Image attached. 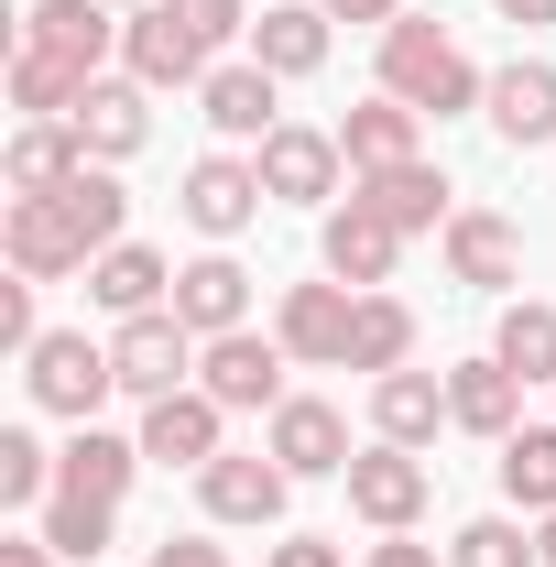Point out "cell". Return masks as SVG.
Segmentation results:
<instances>
[{
    "instance_id": "cell-44",
    "label": "cell",
    "mask_w": 556,
    "mask_h": 567,
    "mask_svg": "<svg viewBox=\"0 0 556 567\" xmlns=\"http://www.w3.org/2000/svg\"><path fill=\"white\" fill-rule=\"evenodd\" d=\"M535 557H546V567H556V513H535Z\"/></svg>"
},
{
    "instance_id": "cell-15",
    "label": "cell",
    "mask_w": 556,
    "mask_h": 567,
    "mask_svg": "<svg viewBox=\"0 0 556 567\" xmlns=\"http://www.w3.org/2000/svg\"><path fill=\"white\" fill-rule=\"evenodd\" d=\"M121 22H132V11H110V0H33V11H22V44L99 76L110 55H121Z\"/></svg>"
},
{
    "instance_id": "cell-12",
    "label": "cell",
    "mask_w": 556,
    "mask_h": 567,
    "mask_svg": "<svg viewBox=\"0 0 556 567\" xmlns=\"http://www.w3.org/2000/svg\"><path fill=\"white\" fill-rule=\"evenodd\" d=\"M262 447H274L295 481H349V458H360V447H349V415H339V404H317V393H284Z\"/></svg>"
},
{
    "instance_id": "cell-29",
    "label": "cell",
    "mask_w": 556,
    "mask_h": 567,
    "mask_svg": "<svg viewBox=\"0 0 556 567\" xmlns=\"http://www.w3.org/2000/svg\"><path fill=\"white\" fill-rule=\"evenodd\" d=\"M99 76L66 66V55H33V44H11V110L22 121H76V99H87Z\"/></svg>"
},
{
    "instance_id": "cell-14",
    "label": "cell",
    "mask_w": 556,
    "mask_h": 567,
    "mask_svg": "<svg viewBox=\"0 0 556 567\" xmlns=\"http://www.w3.org/2000/svg\"><path fill=\"white\" fill-rule=\"evenodd\" d=\"M197 110H208V132H218V142H251V153H262V142L284 132V76H274V66H251V55H240V66H208Z\"/></svg>"
},
{
    "instance_id": "cell-19",
    "label": "cell",
    "mask_w": 556,
    "mask_h": 567,
    "mask_svg": "<svg viewBox=\"0 0 556 567\" xmlns=\"http://www.w3.org/2000/svg\"><path fill=\"white\" fill-rule=\"evenodd\" d=\"M87 306H99V317H164V306H175V262L142 251V240H121V251L87 262Z\"/></svg>"
},
{
    "instance_id": "cell-34",
    "label": "cell",
    "mask_w": 556,
    "mask_h": 567,
    "mask_svg": "<svg viewBox=\"0 0 556 567\" xmlns=\"http://www.w3.org/2000/svg\"><path fill=\"white\" fill-rule=\"evenodd\" d=\"M447 567H546V557H535V535H524L513 513H481V524H459Z\"/></svg>"
},
{
    "instance_id": "cell-32",
    "label": "cell",
    "mask_w": 556,
    "mask_h": 567,
    "mask_svg": "<svg viewBox=\"0 0 556 567\" xmlns=\"http://www.w3.org/2000/svg\"><path fill=\"white\" fill-rule=\"evenodd\" d=\"M502 502L513 513H556V425H513L502 436Z\"/></svg>"
},
{
    "instance_id": "cell-8",
    "label": "cell",
    "mask_w": 556,
    "mask_h": 567,
    "mask_svg": "<svg viewBox=\"0 0 556 567\" xmlns=\"http://www.w3.org/2000/svg\"><path fill=\"white\" fill-rule=\"evenodd\" d=\"M11 274H33V284H66L99 262V240H87V218L66 208V197H11Z\"/></svg>"
},
{
    "instance_id": "cell-31",
    "label": "cell",
    "mask_w": 556,
    "mask_h": 567,
    "mask_svg": "<svg viewBox=\"0 0 556 567\" xmlns=\"http://www.w3.org/2000/svg\"><path fill=\"white\" fill-rule=\"evenodd\" d=\"M491 360H502V371H524V382H556V306H546V295H513V306H502Z\"/></svg>"
},
{
    "instance_id": "cell-41",
    "label": "cell",
    "mask_w": 556,
    "mask_h": 567,
    "mask_svg": "<svg viewBox=\"0 0 556 567\" xmlns=\"http://www.w3.org/2000/svg\"><path fill=\"white\" fill-rule=\"evenodd\" d=\"M371 567H436V546H415V535H382V546H371Z\"/></svg>"
},
{
    "instance_id": "cell-24",
    "label": "cell",
    "mask_w": 556,
    "mask_h": 567,
    "mask_svg": "<svg viewBox=\"0 0 556 567\" xmlns=\"http://www.w3.org/2000/svg\"><path fill=\"white\" fill-rule=\"evenodd\" d=\"M436 425H447V371H415V360H404V371L371 382V436H382V447H425Z\"/></svg>"
},
{
    "instance_id": "cell-7",
    "label": "cell",
    "mask_w": 556,
    "mask_h": 567,
    "mask_svg": "<svg viewBox=\"0 0 556 567\" xmlns=\"http://www.w3.org/2000/svg\"><path fill=\"white\" fill-rule=\"evenodd\" d=\"M251 164H262V197H274V208H328V197H339V175H349L339 132H317V121H284Z\"/></svg>"
},
{
    "instance_id": "cell-17",
    "label": "cell",
    "mask_w": 556,
    "mask_h": 567,
    "mask_svg": "<svg viewBox=\"0 0 556 567\" xmlns=\"http://www.w3.org/2000/svg\"><path fill=\"white\" fill-rule=\"evenodd\" d=\"M447 274L470 284V295H513L524 284V229L502 208H459L447 218Z\"/></svg>"
},
{
    "instance_id": "cell-3",
    "label": "cell",
    "mask_w": 556,
    "mask_h": 567,
    "mask_svg": "<svg viewBox=\"0 0 556 567\" xmlns=\"http://www.w3.org/2000/svg\"><path fill=\"white\" fill-rule=\"evenodd\" d=\"M197 360H208V339L164 306V317H121L110 328V371H121V393L132 404H164V393H186L197 382Z\"/></svg>"
},
{
    "instance_id": "cell-5",
    "label": "cell",
    "mask_w": 556,
    "mask_h": 567,
    "mask_svg": "<svg viewBox=\"0 0 556 567\" xmlns=\"http://www.w3.org/2000/svg\"><path fill=\"white\" fill-rule=\"evenodd\" d=\"M175 208H186V229H197V240H218V251H229V240L274 208V197H262V164H251V153H197Z\"/></svg>"
},
{
    "instance_id": "cell-36",
    "label": "cell",
    "mask_w": 556,
    "mask_h": 567,
    "mask_svg": "<svg viewBox=\"0 0 556 567\" xmlns=\"http://www.w3.org/2000/svg\"><path fill=\"white\" fill-rule=\"evenodd\" d=\"M164 11H175V22H186V33H197V44H229V33H251V0H164Z\"/></svg>"
},
{
    "instance_id": "cell-45",
    "label": "cell",
    "mask_w": 556,
    "mask_h": 567,
    "mask_svg": "<svg viewBox=\"0 0 556 567\" xmlns=\"http://www.w3.org/2000/svg\"><path fill=\"white\" fill-rule=\"evenodd\" d=\"M110 11H153V0H110Z\"/></svg>"
},
{
    "instance_id": "cell-20",
    "label": "cell",
    "mask_w": 556,
    "mask_h": 567,
    "mask_svg": "<svg viewBox=\"0 0 556 567\" xmlns=\"http://www.w3.org/2000/svg\"><path fill=\"white\" fill-rule=\"evenodd\" d=\"M447 425L502 447V436L524 425V371H502L491 350H481V360H459V371H447Z\"/></svg>"
},
{
    "instance_id": "cell-40",
    "label": "cell",
    "mask_w": 556,
    "mask_h": 567,
    "mask_svg": "<svg viewBox=\"0 0 556 567\" xmlns=\"http://www.w3.org/2000/svg\"><path fill=\"white\" fill-rule=\"evenodd\" d=\"M317 11H328V22H371V33H393V22H404V0H317Z\"/></svg>"
},
{
    "instance_id": "cell-26",
    "label": "cell",
    "mask_w": 556,
    "mask_h": 567,
    "mask_svg": "<svg viewBox=\"0 0 556 567\" xmlns=\"http://www.w3.org/2000/svg\"><path fill=\"white\" fill-rule=\"evenodd\" d=\"M339 153H349V175L415 164V153H425V110H404V99H360V110L339 121Z\"/></svg>"
},
{
    "instance_id": "cell-11",
    "label": "cell",
    "mask_w": 556,
    "mask_h": 567,
    "mask_svg": "<svg viewBox=\"0 0 556 567\" xmlns=\"http://www.w3.org/2000/svg\"><path fill=\"white\" fill-rule=\"evenodd\" d=\"M349 317H360V295H349V284H284L274 339L306 360V371H349Z\"/></svg>"
},
{
    "instance_id": "cell-4",
    "label": "cell",
    "mask_w": 556,
    "mask_h": 567,
    "mask_svg": "<svg viewBox=\"0 0 556 567\" xmlns=\"http://www.w3.org/2000/svg\"><path fill=\"white\" fill-rule=\"evenodd\" d=\"M425 502H436V481H425L415 447H382V436H371V447L349 458V513H360L371 535H415Z\"/></svg>"
},
{
    "instance_id": "cell-30",
    "label": "cell",
    "mask_w": 556,
    "mask_h": 567,
    "mask_svg": "<svg viewBox=\"0 0 556 567\" xmlns=\"http://www.w3.org/2000/svg\"><path fill=\"white\" fill-rule=\"evenodd\" d=\"M415 360V306L404 295H360V317H349V371H404Z\"/></svg>"
},
{
    "instance_id": "cell-33",
    "label": "cell",
    "mask_w": 556,
    "mask_h": 567,
    "mask_svg": "<svg viewBox=\"0 0 556 567\" xmlns=\"http://www.w3.org/2000/svg\"><path fill=\"white\" fill-rule=\"evenodd\" d=\"M110 524H121V502H87V492H55V502H44V524H33V535H44L55 557L99 567V557H110Z\"/></svg>"
},
{
    "instance_id": "cell-27",
    "label": "cell",
    "mask_w": 556,
    "mask_h": 567,
    "mask_svg": "<svg viewBox=\"0 0 556 567\" xmlns=\"http://www.w3.org/2000/svg\"><path fill=\"white\" fill-rule=\"evenodd\" d=\"M251 66L317 76V66H328V11H317V0H274V11L251 22Z\"/></svg>"
},
{
    "instance_id": "cell-39",
    "label": "cell",
    "mask_w": 556,
    "mask_h": 567,
    "mask_svg": "<svg viewBox=\"0 0 556 567\" xmlns=\"http://www.w3.org/2000/svg\"><path fill=\"white\" fill-rule=\"evenodd\" d=\"M142 567H229V546H208V535H164Z\"/></svg>"
},
{
    "instance_id": "cell-42",
    "label": "cell",
    "mask_w": 556,
    "mask_h": 567,
    "mask_svg": "<svg viewBox=\"0 0 556 567\" xmlns=\"http://www.w3.org/2000/svg\"><path fill=\"white\" fill-rule=\"evenodd\" d=\"M0 567H66V557H55L44 535H11V546H0Z\"/></svg>"
},
{
    "instance_id": "cell-28",
    "label": "cell",
    "mask_w": 556,
    "mask_h": 567,
    "mask_svg": "<svg viewBox=\"0 0 556 567\" xmlns=\"http://www.w3.org/2000/svg\"><path fill=\"white\" fill-rule=\"evenodd\" d=\"M76 175H87L76 121H22V132H11V197H55V186H76Z\"/></svg>"
},
{
    "instance_id": "cell-6",
    "label": "cell",
    "mask_w": 556,
    "mask_h": 567,
    "mask_svg": "<svg viewBox=\"0 0 556 567\" xmlns=\"http://www.w3.org/2000/svg\"><path fill=\"white\" fill-rule=\"evenodd\" d=\"M284 371H295V350H284V339L229 328V339H208V360H197V393H218L229 415H274V404H284Z\"/></svg>"
},
{
    "instance_id": "cell-13",
    "label": "cell",
    "mask_w": 556,
    "mask_h": 567,
    "mask_svg": "<svg viewBox=\"0 0 556 567\" xmlns=\"http://www.w3.org/2000/svg\"><path fill=\"white\" fill-rule=\"evenodd\" d=\"M317 251H328V284L382 295V284H393V251H404V229H393L382 208H360V197H339V208H328V229H317Z\"/></svg>"
},
{
    "instance_id": "cell-25",
    "label": "cell",
    "mask_w": 556,
    "mask_h": 567,
    "mask_svg": "<svg viewBox=\"0 0 556 567\" xmlns=\"http://www.w3.org/2000/svg\"><path fill=\"white\" fill-rule=\"evenodd\" d=\"M175 317H186L197 339H229V328H251V274H240L229 251H197V262L175 274Z\"/></svg>"
},
{
    "instance_id": "cell-22",
    "label": "cell",
    "mask_w": 556,
    "mask_h": 567,
    "mask_svg": "<svg viewBox=\"0 0 556 567\" xmlns=\"http://www.w3.org/2000/svg\"><path fill=\"white\" fill-rule=\"evenodd\" d=\"M142 470H153L142 436H110V425H76L66 447H55V492H87V502H121Z\"/></svg>"
},
{
    "instance_id": "cell-18",
    "label": "cell",
    "mask_w": 556,
    "mask_h": 567,
    "mask_svg": "<svg viewBox=\"0 0 556 567\" xmlns=\"http://www.w3.org/2000/svg\"><path fill=\"white\" fill-rule=\"evenodd\" d=\"M76 142H87V164H132L142 142H153V87L142 76H99L76 99Z\"/></svg>"
},
{
    "instance_id": "cell-38",
    "label": "cell",
    "mask_w": 556,
    "mask_h": 567,
    "mask_svg": "<svg viewBox=\"0 0 556 567\" xmlns=\"http://www.w3.org/2000/svg\"><path fill=\"white\" fill-rule=\"evenodd\" d=\"M262 567H349V546H339V535H284Z\"/></svg>"
},
{
    "instance_id": "cell-35",
    "label": "cell",
    "mask_w": 556,
    "mask_h": 567,
    "mask_svg": "<svg viewBox=\"0 0 556 567\" xmlns=\"http://www.w3.org/2000/svg\"><path fill=\"white\" fill-rule=\"evenodd\" d=\"M0 502H55V447L33 425H0Z\"/></svg>"
},
{
    "instance_id": "cell-23",
    "label": "cell",
    "mask_w": 556,
    "mask_h": 567,
    "mask_svg": "<svg viewBox=\"0 0 556 567\" xmlns=\"http://www.w3.org/2000/svg\"><path fill=\"white\" fill-rule=\"evenodd\" d=\"M349 197H360V208H382L393 229H404V240L459 218V208H447V175H436L425 153H415V164H382V175H349Z\"/></svg>"
},
{
    "instance_id": "cell-21",
    "label": "cell",
    "mask_w": 556,
    "mask_h": 567,
    "mask_svg": "<svg viewBox=\"0 0 556 567\" xmlns=\"http://www.w3.org/2000/svg\"><path fill=\"white\" fill-rule=\"evenodd\" d=\"M491 132L513 142V153H535V142H556V66H535V55H513V66H491Z\"/></svg>"
},
{
    "instance_id": "cell-1",
    "label": "cell",
    "mask_w": 556,
    "mask_h": 567,
    "mask_svg": "<svg viewBox=\"0 0 556 567\" xmlns=\"http://www.w3.org/2000/svg\"><path fill=\"white\" fill-rule=\"evenodd\" d=\"M382 99H404V110H425V121H459V110H481V99H491V76L447 44V22L404 11V22L382 33Z\"/></svg>"
},
{
    "instance_id": "cell-10",
    "label": "cell",
    "mask_w": 556,
    "mask_h": 567,
    "mask_svg": "<svg viewBox=\"0 0 556 567\" xmlns=\"http://www.w3.org/2000/svg\"><path fill=\"white\" fill-rule=\"evenodd\" d=\"M142 458L153 470H208V458H229V404L218 393H164V404H142Z\"/></svg>"
},
{
    "instance_id": "cell-16",
    "label": "cell",
    "mask_w": 556,
    "mask_h": 567,
    "mask_svg": "<svg viewBox=\"0 0 556 567\" xmlns=\"http://www.w3.org/2000/svg\"><path fill=\"white\" fill-rule=\"evenodd\" d=\"M121 76H142V87H208V44L153 0V11L121 22Z\"/></svg>"
},
{
    "instance_id": "cell-9",
    "label": "cell",
    "mask_w": 556,
    "mask_h": 567,
    "mask_svg": "<svg viewBox=\"0 0 556 567\" xmlns=\"http://www.w3.org/2000/svg\"><path fill=\"white\" fill-rule=\"evenodd\" d=\"M197 502H208V524H284V502H295V470H284L274 447H229L197 470Z\"/></svg>"
},
{
    "instance_id": "cell-43",
    "label": "cell",
    "mask_w": 556,
    "mask_h": 567,
    "mask_svg": "<svg viewBox=\"0 0 556 567\" xmlns=\"http://www.w3.org/2000/svg\"><path fill=\"white\" fill-rule=\"evenodd\" d=\"M502 22H556V0H491Z\"/></svg>"
},
{
    "instance_id": "cell-2",
    "label": "cell",
    "mask_w": 556,
    "mask_h": 567,
    "mask_svg": "<svg viewBox=\"0 0 556 567\" xmlns=\"http://www.w3.org/2000/svg\"><path fill=\"white\" fill-rule=\"evenodd\" d=\"M22 393H33L44 415H66V425H99V404L121 393L110 339H87V328H44V339L22 350Z\"/></svg>"
},
{
    "instance_id": "cell-37",
    "label": "cell",
    "mask_w": 556,
    "mask_h": 567,
    "mask_svg": "<svg viewBox=\"0 0 556 567\" xmlns=\"http://www.w3.org/2000/svg\"><path fill=\"white\" fill-rule=\"evenodd\" d=\"M33 339H44V317H33V274H11V284H0V350L22 360Z\"/></svg>"
}]
</instances>
